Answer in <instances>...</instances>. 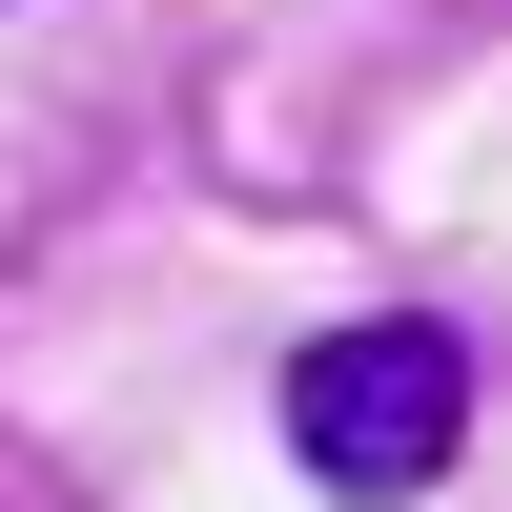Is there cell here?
I'll list each match as a JSON object with an SVG mask.
<instances>
[{
    "mask_svg": "<svg viewBox=\"0 0 512 512\" xmlns=\"http://www.w3.org/2000/svg\"><path fill=\"white\" fill-rule=\"evenodd\" d=\"M451 451H472V328L369 308V328H308V349H287V472H308V492L410 512Z\"/></svg>",
    "mask_w": 512,
    "mask_h": 512,
    "instance_id": "obj_1",
    "label": "cell"
}]
</instances>
